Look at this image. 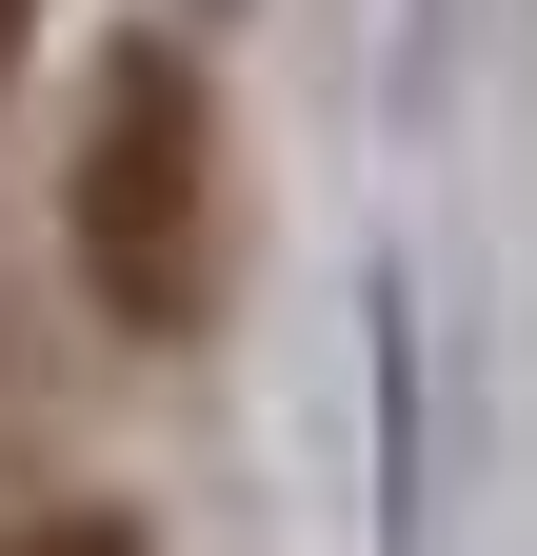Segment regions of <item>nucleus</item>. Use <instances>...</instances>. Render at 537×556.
<instances>
[{"label": "nucleus", "instance_id": "obj_1", "mask_svg": "<svg viewBox=\"0 0 537 556\" xmlns=\"http://www.w3.org/2000/svg\"><path fill=\"white\" fill-rule=\"evenodd\" d=\"M60 258L120 338H199L239 278V160H220V100H199L179 40H120L100 100H80V160H60Z\"/></svg>", "mask_w": 537, "mask_h": 556}, {"label": "nucleus", "instance_id": "obj_2", "mask_svg": "<svg viewBox=\"0 0 537 556\" xmlns=\"http://www.w3.org/2000/svg\"><path fill=\"white\" fill-rule=\"evenodd\" d=\"M0 556H140V536H120V517H21Z\"/></svg>", "mask_w": 537, "mask_h": 556}, {"label": "nucleus", "instance_id": "obj_3", "mask_svg": "<svg viewBox=\"0 0 537 556\" xmlns=\"http://www.w3.org/2000/svg\"><path fill=\"white\" fill-rule=\"evenodd\" d=\"M21 40H40V0H0V80H21Z\"/></svg>", "mask_w": 537, "mask_h": 556}]
</instances>
